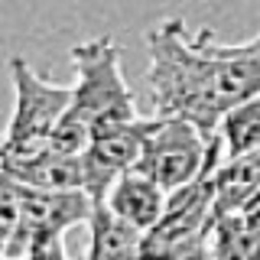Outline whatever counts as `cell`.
<instances>
[{
	"label": "cell",
	"instance_id": "1",
	"mask_svg": "<svg viewBox=\"0 0 260 260\" xmlns=\"http://www.w3.org/2000/svg\"><path fill=\"white\" fill-rule=\"evenodd\" d=\"M146 85L159 120H185L202 137H215L231 108L260 98V32L241 46H221L202 26L185 29L169 16L146 32Z\"/></svg>",
	"mask_w": 260,
	"mask_h": 260
},
{
	"label": "cell",
	"instance_id": "2",
	"mask_svg": "<svg viewBox=\"0 0 260 260\" xmlns=\"http://www.w3.org/2000/svg\"><path fill=\"white\" fill-rule=\"evenodd\" d=\"M69 59L75 69V85H72L75 98H72L69 114L91 130V137L140 120L137 117V98L124 78L120 49L114 43V36L104 32V36L72 46Z\"/></svg>",
	"mask_w": 260,
	"mask_h": 260
},
{
	"label": "cell",
	"instance_id": "3",
	"mask_svg": "<svg viewBox=\"0 0 260 260\" xmlns=\"http://www.w3.org/2000/svg\"><path fill=\"white\" fill-rule=\"evenodd\" d=\"M10 78L16 88V104L4 137V173H16L52 150V134L75 98L72 85L46 81L29 69L23 55L10 59Z\"/></svg>",
	"mask_w": 260,
	"mask_h": 260
},
{
	"label": "cell",
	"instance_id": "4",
	"mask_svg": "<svg viewBox=\"0 0 260 260\" xmlns=\"http://www.w3.org/2000/svg\"><path fill=\"white\" fill-rule=\"evenodd\" d=\"M211 140L185 120H159L153 117V127L143 140V153L134 173L156 182L166 195L189 185L208 162Z\"/></svg>",
	"mask_w": 260,
	"mask_h": 260
},
{
	"label": "cell",
	"instance_id": "5",
	"mask_svg": "<svg viewBox=\"0 0 260 260\" xmlns=\"http://www.w3.org/2000/svg\"><path fill=\"white\" fill-rule=\"evenodd\" d=\"M94 202L88 192H39L23 185V218L10 241L4 244V260H26L36 241L62 238L69 228L91 221Z\"/></svg>",
	"mask_w": 260,
	"mask_h": 260
},
{
	"label": "cell",
	"instance_id": "6",
	"mask_svg": "<svg viewBox=\"0 0 260 260\" xmlns=\"http://www.w3.org/2000/svg\"><path fill=\"white\" fill-rule=\"evenodd\" d=\"M150 127L153 120H137V124L104 130V134L91 137V146L85 150L81 162H85V192L94 205H101L108 199L117 179H124L127 173L137 169Z\"/></svg>",
	"mask_w": 260,
	"mask_h": 260
},
{
	"label": "cell",
	"instance_id": "7",
	"mask_svg": "<svg viewBox=\"0 0 260 260\" xmlns=\"http://www.w3.org/2000/svg\"><path fill=\"white\" fill-rule=\"evenodd\" d=\"M166 199L169 195L162 192L156 182H150V179L140 176V173H127L124 179L114 182V189L108 192L104 202H108V208L114 211V215H120L124 221H130L134 228H140V231L146 234L162 218Z\"/></svg>",
	"mask_w": 260,
	"mask_h": 260
},
{
	"label": "cell",
	"instance_id": "8",
	"mask_svg": "<svg viewBox=\"0 0 260 260\" xmlns=\"http://www.w3.org/2000/svg\"><path fill=\"white\" fill-rule=\"evenodd\" d=\"M88 228H91V241L85 260H143V231L114 215L108 202L94 205Z\"/></svg>",
	"mask_w": 260,
	"mask_h": 260
},
{
	"label": "cell",
	"instance_id": "9",
	"mask_svg": "<svg viewBox=\"0 0 260 260\" xmlns=\"http://www.w3.org/2000/svg\"><path fill=\"white\" fill-rule=\"evenodd\" d=\"M260 195V150L241 159H221L215 169V218L241 215Z\"/></svg>",
	"mask_w": 260,
	"mask_h": 260
},
{
	"label": "cell",
	"instance_id": "10",
	"mask_svg": "<svg viewBox=\"0 0 260 260\" xmlns=\"http://www.w3.org/2000/svg\"><path fill=\"white\" fill-rule=\"evenodd\" d=\"M4 176L39 192H85V162H81V156H65V153H52V150L43 159Z\"/></svg>",
	"mask_w": 260,
	"mask_h": 260
},
{
	"label": "cell",
	"instance_id": "11",
	"mask_svg": "<svg viewBox=\"0 0 260 260\" xmlns=\"http://www.w3.org/2000/svg\"><path fill=\"white\" fill-rule=\"evenodd\" d=\"M218 140L224 159H241L260 150V98H250L224 114L218 124Z\"/></svg>",
	"mask_w": 260,
	"mask_h": 260
},
{
	"label": "cell",
	"instance_id": "12",
	"mask_svg": "<svg viewBox=\"0 0 260 260\" xmlns=\"http://www.w3.org/2000/svg\"><path fill=\"white\" fill-rule=\"evenodd\" d=\"M211 260H260V238L247 228L244 215H221L211 224Z\"/></svg>",
	"mask_w": 260,
	"mask_h": 260
},
{
	"label": "cell",
	"instance_id": "13",
	"mask_svg": "<svg viewBox=\"0 0 260 260\" xmlns=\"http://www.w3.org/2000/svg\"><path fill=\"white\" fill-rule=\"evenodd\" d=\"M26 260H69V254H65V241H62V238L36 241V244L29 247Z\"/></svg>",
	"mask_w": 260,
	"mask_h": 260
},
{
	"label": "cell",
	"instance_id": "14",
	"mask_svg": "<svg viewBox=\"0 0 260 260\" xmlns=\"http://www.w3.org/2000/svg\"><path fill=\"white\" fill-rule=\"evenodd\" d=\"M241 215H244V221H247V228H250V231H254L257 238H260V195H257V199H254L247 208L241 211Z\"/></svg>",
	"mask_w": 260,
	"mask_h": 260
},
{
	"label": "cell",
	"instance_id": "15",
	"mask_svg": "<svg viewBox=\"0 0 260 260\" xmlns=\"http://www.w3.org/2000/svg\"><path fill=\"white\" fill-rule=\"evenodd\" d=\"M169 260H211V247H208V241H205V244H199V247L185 250V254H176V257H169Z\"/></svg>",
	"mask_w": 260,
	"mask_h": 260
}]
</instances>
